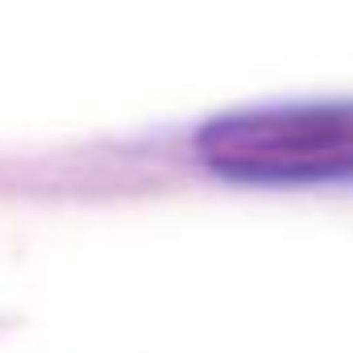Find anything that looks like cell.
Segmentation results:
<instances>
[{
	"label": "cell",
	"instance_id": "obj_1",
	"mask_svg": "<svg viewBox=\"0 0 353 353\" xmlns=\"http://www.w3.org/2000/svg\"><path fill=\"white\" fill-rule=\"evenodd\" d=\"M196 150L233 183L353 179V100L233 112L200 129Z\"/></svg>",
	"mask_w": 353,
	"mask_h": 353
}]
</instances>
